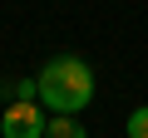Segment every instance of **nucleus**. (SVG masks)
Wrapping results in <instances>:
<instances>
[{"label":"nucleus","mask_w":148,"mask_h":138,"mask_svg":"<svg viewBox=\"0 0 148 138\" xmlns=\"http://www.w3.org/2000/svg\"><path fill=\"white\" fill-rule=\"evenodd\" d=\"M89 99H94V69H89L79 54H54V59L40 69V104H45L54 118L84 113Z\"/></svg>","instance_id":"nucleus-1"},{"label":"nucleus","mask_w":148,"mask_h":138,"mask_svg":"<svg viewBox=\"0 0 148 138\" xmlns=\"http://www.w3.org/2000/svg\"><path fill=\"white\" fill-rule=\"evenodd\" d=\"M49 118L40 104H10L5 118H0V138H45Z\"/></svg>","instance_id":"nucleus-2"},{"label":"nucleus","mask_w":148,"mask_h":138,"mask_svg":"<svg viewBox=\"0 0 148 138\" xmlns=\"http://www.w3.org/2000/svg\"><path fill=\"white\" fill-rule=\"evenodd\" d=\"M45 138H89V133H84V123H79V118H49Z\"/></svg>","instance_id":"nucleus-3"},{"label":"nucleus","mask_w":148,"mask_h":138,"mask_svg":"<svg viewBox=\"0 0 148 138\" xmlns=\"http://www.w3.org/2000/svg\"><path fill=\"white\" fill-rule=\"evenodd\" d=\"M128 138H148V104L128 113Z\"/></svg>","instance_id":"nucleus-4"}]
</instances>
